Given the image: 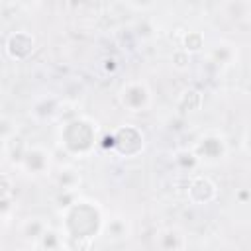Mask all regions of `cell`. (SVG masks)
<instances>
[{
	"label": "cell",
	"mask_w": 251,
	"mask_h": 251,
	"mask_svg": "<svg viewBox=\"0 0 251 251\" xmlns=\"http://www.w3.org/2000/svg\"><path fill=\"white\" fill-rule=\"evenodd\" d=\"M104 208L98 200L78 196L73 204L61 210V229L69 247H88L92 239L100 237L104 226Z\"/></svg>",
	"instance_id": "6da1fadb"
},
{
	"label": "cell",
	"mask_w": 251,
	"mask_h": 251,
	"mask_svg": "<svg viewBox=\"0 0 251 251\" xmlns=\"http://www.w3.org/2000/svg\"><path fill=\"white\" fill-rule=\"evenodd\" d=\"M59 147L71 159H86L94 153L100 143L98 124L88 116H69L63 120L57 131Z\"/></svg>",
	"instance_id": "7a4b0ae2"
},
{
	"label": "cell",
	"mask_w": 251,
	"mask_h": 251,
	"mask_svg": "<svg viewBox=\"0 0 251 251\" xmlns=\"http://www.w3.org/2000/svg\"><path fill=\"white\" fill-rule=\"evenodd\" d=\"M106 147H110L114 151V155L122 157V159H133L139 157L145 149V133L141 127L133 126V124H124L118 126L108 137H106Z\"/></svg>",
	"instance_id": "3957f363"
},
{
	"label": "cell",
	"mask_w": 251,
	"mask_h": 251,
	"mask_svg": "<svg viewBox=\"0 0 251 251\" xmlns=\"http://www.w3.org/2000/svg\"><path fill=\"white\" fill-rule=\"evenodd\" d=\"M190 151L198 157L200 163H204V165H218V163H222L227 157V151H229L227 137L220 129H214V127L206 129V131H202L194 139Z\"/></svg>",
	"instance_id": "277c9868"
},
{
	"label": "cell",
	"mask_w": 251,
	"mask_h": 251,
	"mask_svg": "<svg viewBox=\"0 0 251 251\" xmlns=\"http://www.w3.org/2000/svg\"><path fill=\"white\" fill-rule=\"evenodd\" d=\"M118 102L129 114H145L153 106V92L141 78H129L118 88Z\"/></svg>",
	"instance_id": "5b68a950"
},
{
	"label": "cell",
	"mask_w": 251,
	"mask_h": 251,
	"mask_svg": "<svg viewBox=\"0 0 251 251\" xmlns=\"http://www.w3.org/2000/svg\"><path fill=\"white\" fill-rule=\"evenodd\" d=\"M20 171L31 178H41V176L51 175V171H53L51 151L39 143H29L25 149V155L20 163Z\"/></svg>",
	"instance_id": "8992f818"
},
{
	"label": "cell",
	"mask_w": 251,
	"mask_h": 251,
	"mask_svg": "<svg viewBox=\"0 0 251 251\" xmlns=\"http://www.w3.org/2000/svg\"><path fill=\"white\" fill-rule=\"evenodd\" d=\"M37 47V41H35V35L27 29H18V31H12L8 37H6V43H4V51L6 55L20 63V61H27L33 51Z\"/></svg>",
	"instance_id": "52a82bcc"
},
{
	"label": "cell",
	"mask_w": 251,
	"mask_h": 251,
	"mask_svg": "<svg viewBox=\"0 0 251 251\" xmlns=\"http://www.w3.org/2000/svg\"><path fill=\"white\" fill-rule=\"evenodd\" d=\"M186 198L194 206H208L218 198V184L206 175H194L188 182Z\"/></svg>",
	"instance_id": "ba28073f"
},
{
	"label": "cell",
	"mask_w": 251,
	"mask_h": 251,
	"mask_svg": "<svg viewBox=\"0 0 251 251\" xmlns=\"http://www.w3.org/2000/svg\"><path fill=\"white\" fill-rule=\"evenodd\" d=\"M100 235H104L108 241H126L131 237V222L126 218V216H112L108 220H104V226H102V231Z\"/></svg>",
	"instance_id": "9c48e42d"
},
{
	"label": "cell",
	"mask_w": 251,
	"mask_h": 251,
	"mask_svg": "<svg viewBox=\"0 0 251 251\" xmlns=\"http://www.w3.org/2000/svg\"><path fill=\"white\" fill-rule=\"evenodd\" d=\"M155 247L161 251H176V249H186L188 239L182 229L178 227H163L155 233Z\"/></svg>",
	"instance_id": "30bf717a"
},
{
	"label": "cell",
	"mask_w": 251,
	"mask_h": 251,
	"mask_svg": "<svg viewBox=\"0 0 251 251\" xmlns=\"http://www.w3.org/2000/svg\"><path fill=\"white\" fill-rule=\"evenodd\" d=\"M57 190H78L82 184V175L75 165H61L51 171Z\"/></svg>",
	"instance_id": "8fae6325"
},
{
	"label": "cell",
	"mask_w": 251,
	"mask_h": 251,
	"mask_svg": "<svg viewBox=\"0 0 251 251\" xmlns=\"http://www.w3.org/2000/svg\"><path fill=\"white\" fill-rule=\"evenodd\" d=\"M208 59L216 65V67H222V69H227V67H233L237 63V47L229 41H218L210 53H208Z\"/></svg>",
	"instance_id": "7c38bea8"
},
{
	"label": "cell",
	"mask_w": 251,
	"mask_h": 251,
	"mask_svg": "<svg viewBox=\"0 0 251 251\" xmlns=\"http://www.w3.org/2000/svg\"><path fill=\"white\" fill-rule=\"evenodd\" d=\"M31 114H33V118H37V120H41V122L57 120V118L63 114V100H59V98H55V96L39 98V100L33 104Z\"/></svg>",
	"instance_id": "4fadbf2b"
},
{
	"label": "cell",
	"mask_w": 251,
	"mask_h": 251,
	"mask_svg": "<svg viewBox=\"0 0 251 251\" xmlns=\"http://www.w3.org/2000/svg\"><path fill=\"white\" fill-rule=\"evenodd\" d=\"M49 226H51V224L47 222V218H43V216H29V218H25V220L20 224V235H22L24 241L35 245L37 239L41 237V233H43Z\"/></svg>",
	"instance_id": "5bb4252c"
},
{
	"label": "cell",
	"mask_w": 251,
	"mask_h": 251,
	"mask_svg": "<svg viewBox=\"0 0 251 251\" xmlns=\"http://www.w3.org/2000/svg\"><path fill=\"white\" fill-rule=\"evenodd\" d=\"M33 247L43 249V251H63V249H69V243H67V237H65V233H63L61 227L49 226L41 233V237L37 239V243Z\"/></svg>",
	"instance_id": "9a60e30c"
},
{
	"label": "cell",
	"mask_w": 251,
	"mask_h": 251,
	"mask_svg": "<svg viewBox=\"0 0 251 251\" xmlns=\"http://www.w3.org/2000/svg\"><path fill=\"white\" fill-rule=\"evenodd\" d=\"M27 145L29 143L22 133H16V135H12L10 139L4 141V155H6V159H8V163L12 167L20 169V163H22V159L25 155Z\"/></svg>",
	"instance_id": "2e32d148"
},
{
	"label": "cell",
	"mask_w": 251,
	"mask_h": 251,
	"mask_svg": "<svg viewBox=\"0 0 251 251\" xmlns=\"http://www.w3.org/2000/svg\"><path fill=\"white\" fill-rule=\"evenodd\" d=\"M204 47H206V37H204V33L198 31V29L186 31V33L182 35V39H180V49H182L184 53H188V55H196V53L204 51Z\"/></svg>",
	"instance_id": "e0dca14e"
},
{
	"label": "cell",
	"mask_w": 251,
	"mask_h": 251,
	"mask_svg": "<svg viewBox=\"0 0 251 251\" xmlns=\"http://www.w3.org/2000/svg\"><path fill=\"white\" fill-rule=\"evenodd\" d=\"M175 167L180 171V173H184V175H192L202 163L198 161V157L190 151V149H178L176 153H175Z\"/></svg>",
	"instance_id": "ac0fdd59"
},
{
	"label": "cell",
	"mask_w": 251,
	"mask_h": 251,
	"mask_svg": "<svg viewBox=\"0 0 251 251\" xmlns=\"http://www.w3.org/2000/svg\"><path fill=\"white\" fill-rule=\"evenodd\" d=\"M176 108L182 112V114H190V112H196L202 108V94L194 88H188L180 94L178 102H176Z\"/></svg>",
	"instance_id": "d6986e66"
},
{
	"label": "cell",
	"mask_w": 251,
	"mask_h": 251,
	"mask_svg": "<svg viewBox=\"0 0 251 251\" xmlns=\"http://www.w3.org/2000/svg\"><path fill=\"white\" fill-rule=\"evenodd\" d=\"M16 133H20V126H18L16 118L2 114V116H0V141L4 143L6 139H10V137L16 135Z\"/></svg>",
	"instance_id": "ffe728a7"
},
{
	"label": "cell",
	"mask_w": 251,
	"mask_h": 251,
	"mask_svg": "<svg viewBox=\"0 0 251 251\" xmlns=\"http://www.w3.org/2000/svg\"><path fill=\"white\" fill-rule=\"evenodd\" d=\"M78 196H80L78 190H59L57 196H55V204L59 206V210H63V208H67L69 204H73Z\"/></svg>",
	"instance_id": "44dd1931"
},
{
	"label": "cell",
	"mask_w": 251,
	"mask_h": 251,
	"mask_svg": "<svg viewBox=\"0 0 251 251\" xmlns=\"http://www.w3.org/2000/svg\"><path fill=\"white\" fill-rule=\"evenodd\" d=\"M14 194V180L10 175L0 173V200L2 198H10Z\"/></svg>",
	"instance_id": "7402d4cb"
},
{
	"label": "cell",
	"mask_w": 251,
	"mask_h": 251,
	"mask_svg": "<svg viewBox=\"0 0 251 251\" xmlns=\"http://www.w3.org/2000/svg\"><path fill=\"white\" fill-rule=\"evenodd\" d=\"M124 2L135 12H147L157 4V0H124Z\"/></svg>",
	"instance_id": "603a6c76"
},
{
	"label": "cell",
	"mask_w": 251,
	"mask_h": 251,
	"mask_svg": "<svg viewBox=\"0 0 251 251\" xmlns=\"http://www.w3.org/2000/svg\"><path fill=\"white\" fill-rule=\"evenodd\" d=\"M188 57H190L188 53H184L182 49H178V51L173 55L175 67H176V69H180V71H182V69H186V67H188Z\"/></svg>",
	"instance_id": "cb8c5ba5"
},
{
	"label": "cell",
	"mask_w": 251,
	"mask_h": 251,
	"mask_svg": "<svg viewBox=\"0 0 251 251\" xmlns=\"http://www.w3.org/2000/svg\"><path fill=\"white\" fill-rule=\"evenodd\" d=\"M249 198H251V194H249V188L241 186V188H237V190H235V202H237V204H241V206H247V204H249Z\"/></svg>",
	"instance_id": "d4e9b609"
},
{
	"label": "cell",
	"mask_w": 251,
	"mask_h": 251,
	"mask_svg": "<svg viewBox=\"0 0 251 251\" xmlns=\"http://www.w3.org/2000/svg\"><path fill=\"white\" fill-rule=\"evenodd\" d=\"M102 63H104V69H106L108 73H116V71H118V61H116L114 57H106Z\"/></svg>",
	"instance_id": "484cf974"
},
{
	"label": "cell",
	"mask_w": 251,
	"mask_h": 251,
	"mask_svg": "<svg viewBox=\"0 0 251 251\" xmlns=\"http://www.w3.org/2000/svg\"><path fill=\"white\" fill-rule=\"evenodd\" d=\"M16 6H20V8H25V10H29V8H35L37 4H39V0H12Z\"/></svg>",
	"instance_id": "4316f807"
},
{
	"label": "cell",
	"mask_w": 251,
	"mask_h": 251,
	"mask_svg": "<svg viewBox=\"0 0 251 251\" xmlns=\"http://www.w3.org/2000/svg\"><path fill=\"white\" fill-rule=\"evenodd\" d=\"M10 218H12V216H6V214H2V212H0V233L6 229V226H8Z\"/></svg>",
	"instance_id": "83f0119b"
},
{
	"label": "cell",
	"mask_w": 251,
	"mask_h": 251,
	"mask_svg": "<svg viewBox=\"0 0 251 251\" xmlns=\"http://www.w3.org/2000/svg\"><path fill=\"white\" fill-rule=\"evenodd\" d=\"M0 245H2V243H0Z\"/></svg>",
	"instance_id": "f1b7e54d"
}]
</instances>
